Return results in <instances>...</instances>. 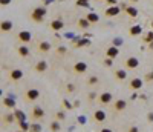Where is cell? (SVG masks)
Masks as SVG:
<instances>
[{
  "instance_id": "obj_1",
  "label": "cell",
  "mask_w": 153,
  "mask_h": 132,
  "mask_svg": "<svg viewBox=\"0 0 153 132\" xmlns=\"http://www.w3.org/2000/svg\"><path fill=\"white\" fill-rule=\"evenodd\" d=\"M46 14H48L46 6H35L29 14V19L35 23H41L44 20V17H46Z\"/></svg>"
},
{
  "instance_id": "obj_2",
  "label": "cell",
  "mask_w": 153,
  "mask_h": 132,
  "mask_svg": "<svg viewBox=\"0 0 153 132\" xmlns=\"http://www.w3.org/2000/svg\"><path fill=\"white\" fill-rule=\"evenodd\" d=\"M29 118H31V121H32V123L43 120V118H44V109H43L41 106H38V104H35V106L31 109Z\"/></svg>"
},
{
  "instance_id": "obj_3",
  "label": "cell",
  "mask_w": 153,
  "mask_h": 132,
  "mask_svg": "<svg viewBox=\"0 0 153 132\" xmlns=\"http://www.w3.org/2000/svg\"><path fill=\"white\" fill-rule=\"evenodd\" d=\"M40 98V91L35 89V88H31V89H28L25 92V100L31 103V101H37Z\"/></svg>"
},
{
  "instance_id": "obj_4",
  "label": "cell",
  "mask_w": 153,
  "mask_h": 132,
  "mask_svg": "<svg viewBox=\"0 0 153 132\" xmlns=\"http://www.w3.org/2000/svg\"><path fill=\"white\" fill-rule=\"evenodd\" d=\"M124 66H125V69H129V71H133V69H136L139 66V58L130 55L124 60Z\"/></svg>"
},
{
  "instance_id": "obj_5",
  "label": "cell",
  "mask_w": 153,
  "mask_h": 132,
  "mask_svg": "<svg viewBox=\"0 0 153 132\" xmlns=\"http://www.w3.org/2000/svg\"><path fill=\"white\" fill-rule=\"evenodd\" d=\"M112 101H113V95L110 92H101L98 95V104H101V106H107Z\"/></svg>"
},
{
  "instance_id": "obj_6",
  "label": "cell",
  "mask_w": 153,
  "mask_h": 132,
  "mask_svg": "<svg viewBox=\"0 0 153 132\" xmlns=\"http://www.w3.org/2000/svg\"><path fill=\"white\" fill-rule=\"evenodd\" d=\"M17 40H19L22 45H28V43L32 40V34H31V31H26V29L20 31L19 34H17Z\"/></svg>"
},
{
  "instance_id": "obj_7",
  "label": "cell",
  "mask_w": 153,
  "mask_h": 132,
  "mask_svg": "<svg viewBox=\"0 0 153 132\" xmlns=\"http://www.w3.org/2000/svg\"><path fill=\"white\" fill-rule=\"evenodd\" d=\"M8 78H9L11 82H20L23 78V71L19 69V68H14V69H11V71L8 72Z\"/></svg>"
},
{
  "instance_id": "obj_8",
  "label": "cell",
  "mask_w": 153,
  "mask_h": 132,
  "mask_svg": "<svg viewBox=\"0 0 153 132\" xmlns=\"http://www.w3.org/2000/svg\"><path fill=\"white\" fill-rule=\"evenodd\" d=\"M142 86H144V80H141L139 77L132 78V80L129 82V89H130V91H139Z\"/></svg>"
},
{
  "instance_id": "obj_9",
  "label": "cell",
  "mask_w": 153,
  "mask_h": 132,
  "mask_svg": "<svg viewBox=\"0 0 153 132\" xmlns=\"http://www.w3.org/2000/svg\"><path fill=\"white\" fill-rule=\"evenodd\" d=\"M125 108H127V101L123 100V98H120V100H116V101L112 103V109L115 112H123V111H125Z\"/></svg>"
},
{
  "instance_id": "obj_10",
  "label": "cell",
  "mask_w": 153,
  "mask_h": 132,
  "mask_svg": "<svg viewBox=\"0 0 153 132\" xmlns=\"http://www.w3.org/2000/svg\"><path fill=\"white\" fill-rule=\"evenodd\" d=\"M121 8L125 11V14H127L129 17H132V19L138 17V9L135 6H129V5H125V3H121Z\"/></svg>"
},
{
  "instance_id": "obj_11",
  "label": "cell",
  "mask_w": 153,
  "mask_h": 132,
  "mask_svg": "<svg viewBox=\"0 0 153 132\" xmlns=\"http://www.w3.org/2000/svg\"><path fill=\"white\" fill-rule=\"evenodd\" d=\"M121 12V8L118 6V5H115V6H109L107 9L104 11V15L106 17H116Z\"/></svg>"
},
{
  "instance_id": "obj_12",
  "label": "cell",
  "mask_w": 153,
  "mask_h": 132,
  "mask_svg": "<svg viewBox=\"0 0 153 132\" xmlns=\"http://www.w3.org/2000/svg\"><path fill=\"white\" fill-rule=\"evenodd\" d=\"M118 54H120V48L112 45V46H109V48L106 49V54H104V55H106V57H109V58H113V60H115L116 57H118Z\"/></svg>"
},
{
  "instance_id": "obj_13",
  "label": "cell",
  "mask_w": 153,
  "mask_h": 132,
  "mask_svg": "<svg viewBox=\"0 0 153 132\" xmlns=\"http://www.w3.org/2000/svg\"><path fill=\"white\" fill-rule=\"evenodd\" d=\"M113 77H115V82H124L125 78H127V71L125 69H116L113 72Z\"/></svg>"
},
{
  "instance_id": "obj_14",
  "label": "cell",
  "mask_w": 153,
  "mask_h": 132,
  "mask_svg": "<svg viewBox=\"0 0 153 132\" xmlns=\"http://www.w3.org/2000/svg\"><path fill=\"white\" fill-rule=\"evenodd\" d=\"M86 71H87V63H84V61H77L74 65V72L75 74H84Z\"/></svg>"
},
{
  "instance_id": "obj_15",
  "label": "cell",
  "mask_w": 153,
  "mask_h": 132,
  "mask_svg": "<svg viewBox=\"0 0 153 132\" xmlns=\"http://www.w3.org/2000/svg\"><path fill=\"white\" fill-rule=\"evenodd\" d=\"M92 117H94V121H96V123H103V121L106 120L107 115H106V112H104L103 109H96V111L94 112Z\"/></svg>"
},
{
  "instance_id": "obj_16",
  "label": "cell",
  "mask_w": 153,
  "mask_h": 132,
  "mask_svg": "<svg viewBox=\"0 0 153 132\" xmlns=\"http://www.w3.org/2000/svg\"><path fill=\"white\" fill-rule=\"evenodd\" d=\"M63 28H65V22L61 19H55V20L51 22V29L52 31H61Z\"/></svg>"
},
{
  "instance_id": "obj_17",
  "label": "cell",
  "mask_w": 153,
  "mask_h": 132,
  "mask_svg": "<svg viewBox=\"0 0 153 132\" xmlns=\"http://www.w3.org/2000/svg\"><path fill=\"white\" fill-rule=\"evenodd\" d=\"M142 34V26L141 25H133L132 28L129 29V36L130 37H138Z\"/></svg>"
},
{
  "instance_id": "obj_18",
  "label": "cell",
  "mask_w": 153,
  "mask_h": 132,
  "mask_svg": "<svg viewBox=\"0 0 153 132\" xmlns=\"http://www.w3.org/2000/svg\"><path fill=\"white\" fill-rule=\"evenodd\" d=\"M34 69H35V72H44L48 69V63L44 60H40V61H37V63H35V66H34Z\"/></svg>"
},
{
  "instance_id": "obj_19",
  "label": "cell",
  "mask_w": 153,
  "mask_h": 132,
  "mask_svg": "<svg viewBox=\"0 0 153 132\" xmlns=\"http://www.w3.org/2000/svg\"><path fill=\"white\" fill-rule=\"evenodd\" d=\"M17 52H19V55L20 57H23V58H26L29 54H31V51H29V48L26 46V45H20V46H17Z\"/></svg>"
},
{
  "instance_id": "obj_20",
  "label": "cell",
  "mask_w": 153,
  "mask_h": 132,
  "mask_svg": "<svg viewBox=\"0 0 153 132\" xmlns=\"http://www.w3.org/2000/svg\"><path fill=\"white\" fill-rule=\"evenodd\" d=\"M12 29V22L11 20H2L0 23V31L2 32H9Z\"/></svg>"
},
{
  "instance_id": "obj_21",
  "label": "cell",
  "mask_w": 153,
  "mask_h": 132,
  "mask_svg": "<svg viewBox=\"0 0 153 132\" xmlns=\"http://www.w3.org/2000/svg\"><path fill=\"white\" fill-rule=\"evenodd\" d=\"M14 115H15V121L20 123V121H26V114L22 109H14Z\"/></svg>"
},
{
  "instance_id": "obj_22",
  "label": "cell",
  "mask_w": 153,
  "mask_h": 132,
  "mask_svg": "<svg viewBox=\"0 0 153 132\" xmlns=\"http://www.w3.org/2000/svg\"><path fill=\"white\" fill-rule=\"evenodd\" d=\"M2 103L5 108H9V109H15V101L12 98H9V97H3L2 98Z\"/></svg>"
},
{
  "instance_id": "obj_23",
  "label": "cell",
  "mask_w": 153,
  "mask_h": 132,
  "mask_svg": "<svg viewBox=\"0 0 153 132\" xmlns=\"http://www.w3.org/2000/svg\"><path fill=\"white\" fill-rule=\"evenodd\" d=\"M37 48H38V51H40V52H49V51L52 49V46H51V43H49V42H40Z\"/></svg>"
},
{
  "instance_id": "obj_24",
  "label": "cell",
  "mask_w": 153,
  "mask_h": 132,
  "mask_svg": "<svg viewBox=\"0 0 153 132\" xmlns=\"http://www.w3.org/2000/svg\"><path fill=\"white\" fill-rule=\"evenodd\" d=\"M89 45H91V40L89 39H81V40H75L74 42L75 48H83V46H89Z\"/></svg>"
},
{
  "instance_id": "obj_25",
  "label": "cell",
  "mask_w": 153,
  "mask_h": 132,
  "mask_svg": "<svg viewBox=\"0 0 153 132\" xmlns=\"http://www.w3.org/2000/svg\"><path fill=\"white\" fill-rule=\"evenodd\" d=\"M77 25H78L80 29H87L89 26H91V22H89L86 17H83V19H80V20L77 22Z\"/></svg>"
},
{
  "instance_id": "obj_26",
  "label": "cell",
  "mask_w": 153,
  "mask_h": 132,
  "mask_svg": "<svg viewBox=\"0 0 153 132\" xmlns=\"http://www.w3.org/2000/svg\"><path fill=\"white\" fill-rule=\"evenodd\" d=\"M86 19L91 22V25H92V23H98V22H100V15H98L96 12H89L86 15Z\"/></svg>"
},
{
  "instance_id": "obj_27",
  "label": "cell",
  "mask_w": 153,
  "mask_h": 132,
  "mask_svg": "<svg viewBox=\"0 0 153 132\" xmlns=\"http://www.w3.org/2000/svg\"><path fill=\"white\" fill-rule=\"evenodd\" d=\"M49 129H51V132H60V129H61L60 121H58V120H54L51 125H49Z\"/></svg>"
},
{
  "instance_id": "obj_28",
  "label": "cell",
  "mask_w": 153,
  "mask_h": 132,
  "mask_svg": "<svg viewBox=\"0 0 153 132\" xmlns=\"http://www.w3.org/2000/svg\"><path fill=\"white\" fill-rule=\"evenodd\" d=\"M41 131H43V126L40 125L38 121L31 123V129H29V132H41Z\"/></svg>"
},
{
  "instance_id": "obj_29",
  "label": "cell",
  "mask_w": 153,
  "mask_h": 132,
  "mask_svg": "<svg viewBox=\"0 0 153 132\" xmlns=\"http://www.w3.org/2000/svg\"><path fill=\"white\" fill-rule=\"evenodd\" d=\"M15 121V115H14V112L12 114H5L3 115V123H6V125H9V123Z\"/></svg>"
},
{
  "instance_id": "obj_30",
  "label": "cell",
  "mask_w": 153,
  "mask_h": 132,
  "mask_svg": "<svg viewBox=\"0 0 153 132\" xmlns=\"http://www.w3.org/2000/svg\"><path fill=\"white\" fill-rule=\"evenodd\" d=\"M19 129H22V131H25V132H29L31 125H29L28 121H20V123H19Z\"/></svg>"
},
{
  "instance_id": "obj_31",
  "label": "cell",
  "mask_w": 153,
  "mask_h": 132,
  "mask_svg": "<svg viewBox=\"0 0 153 132\" xmlns=\"http://www.w3.org/2000/svg\"><path fill=\"white\" fill-rule=\"evenodd\" d=\"M66 52H67V48H65V46H58L55 49V54H58V55H65Z\"/></svg>"
},
{
  "instance_id": "obj_32",
  "label": "cell",
  "mask_w": 153,
  "mask_h": 132,
  "mask_svg": "<svg viewBox=\"0 0 153 132\" xmlns=\"http://www.w3.org/2000/svg\"><path fill=\"white\" fill-rule=\"evenodd\" d=\"M98 82H100V80H98L96 75H91V77L87 78V85H96Z\"/></svg>"
},
{
  "instance_id": "obj_33",
  "label": "cell",
  "mask_w": 153,
  "mask_h": 132,
  "mask_svg": "<svg viewBox=\"0 0 153 132\" xmlns=\"http://www.w3.org/2000/svg\"><path fill=\"white\" fill-rule=\"evenodd\" d=\"M65 118H66V115H65V111H58V112L55 114V120L61 121V120H65Z\"/></svg>"
},
{
  "instance_id": "obj_34",
  "label": "cell",
  "mask_w": 153,
  "mask_h": 132,
  "mask_svg": "<svg viewBox=\"0 0 153 132\" xmlns=\"http://www.w3.org/2000/svg\"><path fill=\"white\" fill-rule=\"evenodd\" d=\"M103 63H104V66H106V68H112V65H113V58H109V57H106Z\"/></svg>"
},
{
  "instance_id": "obj_35",
  "label": "cell",
  "mask_w": 153,
  "mask_h": 132,
  "mask_svg": "<svg viewBox=\"0 0 153 132\" xmlns=\"http://www.w3.org/2000/svg\"><path fill=\"white\" fill-rule=\"evenodd\" d=\"M144 42H146V43H152L153 42V31H150L147 36L144 37Z\"/></svg>"
},
{
  "instance_id": "obj_36",
  "label": "cell",
  "mask_w": 153,
  "mask_h": 132,
  "mask_svg": "<svg viewBox=\"0 0 153 132\" xmlns=\"http://www.w3.org/2000/svg\"><path fill=\"white\" fill-rule=\"evenodd\" d=\"M112 45H113V46H118V48H120V46L123 45V39H120V37H118V39H113Z\"/></svg>"
},
{
  "instance_id": "obj_37",
  "label": "cell",
  "mask_w": 153,
  "mask_h": 132,
  "mask_svg": "<svg viewBox=\"0 0 153 132\" xmlns=\"http://www.w3.org/2000/svg\"><path fill=\"white\" fill-rule=\"evenodd\" d=\"M144 80H146V82H152L153 80V71H150V72H147L146 75H144Z\"/></svg>"
},
{
  "instance_id": "obj_38",
  "label": "cell",
  "mask_w": 153,
  "mask_h": 132,
  "mask_svg": "<svg viewBox=\"0 0 153 132\" xmlns=\"http://www.w3.org/2000/svg\"><path fill=\"white\" fill-rule=\"evenodd\" d=\"M63 108H67V109H72L74 106H72V104L67 101V100H63Z\"/></svg>"
},
{
  "instance_id": "obj_39",
  "label": "cell",
  "mask_w": 153,
  "mask_h": 132,
  "mask_svg": "<svg viewBox=\"0 0 153 132\" xmlns=\"http://www.w3.org/2000/svg\"><path fill=\"white\" fill-rule=\"evenodd\" d=\"M74 89H75V86L72 85V83H69V85L66 86V91H67V92H74Z\"/></svg>"
},
{
  "instance_id": "obj_40",
  "label": "cell",
  "mask_w": 153,
  "mask_h": 132,
  "mask_svg": "<svg viewBox=\"0 0 153 132\" xmlns=\"http://www.w3.org/2000/svg\"><path fill=\"white\" fill-rule=\"evenodd\" d=\"M127 132H139V128L138 126H130Z\"/></svg>"
},
{
  "instance_id": "obj_41",
  "label": "cell",
  "mask_w": 153,
  "mask_h": 132,
  "mask_svg": "<svg viewBox=\"0 0 153 132\" xmlns=\"http://www.w3.org/2000/svg\"><path fill=\"white\" fill-rule=\"evenodd\" d=\"M9 3H11V0H0V5L2 6H8Z\"/></svg>"
},
{
  "instance_id": "obj_42",
  "label": "cell",
  "mask_w": 153,
  "mask_h": 132,
  "mask_svg": "<svg viewBox=\"0 0 153 132\" xmlns=\"http://www.w3.org/2000/svg\"><path fill=\"white\" fill-rule=\"evenodd\" d=\"M77 6H89V2H78L77 0Z\"/></svg>"
},
{
  "instance_id": "obj_43",
  "label": "cell",
  "mask_w": 153,
  "mask_h": 132,
  "mask_svg": "<svg viewBox=\"0 0 153 132\" xmlns=\"http://www.w3.org/2000/svg\"><path fill=\"white\" fill-rule=\"evenodd\" d=\"M147 120H149L150 123H153V112H149V114H147Z\"/></svg>"
},
{
  "instance_id": "obj_44",
  "label": "cell",
  "mask_w": 153,
  "mask_h": 132,
  "mask_svg": "<svg viewBox=\"0 0 153 132\" xmlns=\"http://www.w3.org/2000/svg\"><path fill=\"white\" fill-rule=\"evenodd\" d=\"M106 2L109 3L110 6H115V5H116V0H106Z\"/></svg>"
},
{
  "instance_id": "obj_45",
  "label": "cell",
  "mask_w": 153,
  "mask_h": 132,
  "mask_svg": "<svg viewBox=\"0 0 153 132\" xmlns=\"http://www.w3.org/2000/svg\"><path fill=\"white\" fill-rule=\"evenodd\" d=\"M100 132H113L112 129H109V128H101L100 129Z\"/></svg>"
},
{
  "instance_id": "obj_46",
  "label": "cell",
  "mask_w": 153,
  "mask_h": 132,
  "mask_svg": "<svg viewBox=\"0 0 153 132\" xmlns=\"http://www.w3.org/2000/svg\"><path fill=\"white\" fill-rule=\"evenodd\" d=\"M95 98V94L92 92V94H89V100H94Z\"/></svg>"
},
{
  "instance_id": "obj_47",
  "label": "cell",
  "mask_w": 153,
  "mask_h": 132,
  "mask_svg": "<svg viewBox=\"0 0 153 132\" xmlns=\"http://www.w3.org/2000/svg\"><path fill=\"white\" fill-rule=\"evenodd\" d=\"M149 46H150V48L153 49V42H152V43H149Z\"/></svg>"
},
{
  "instance_id": "obj_48",
  "label": "cell",
  "mask_w": 153,
  "mask_h": 132,
  "mask_svg": "<svg viewBox=\"0 0 153 132\" xmlns=\"http://www.w3.org/2000/svg\"><path fill=\"white\" fill-rule=\"evenodd\" d=\"M150 26H152V29H153V20H152V22H150Z\"/></svg>"
},
{
  "instance_id": "obj_49",
  "label": "cell",
  "mask_w": 153,
  "mask_h": 132,
  "mask_svg": "<svg viewBox=\"0 0 153 132\" xmlns=\"http://www.w3.org/2000/svg\"><path fill=\"white\" fill-rule=\"evenodd\" d=\"M78 2H89V0H78Z\"/></svg>"
},
{
  "instance_id": "obj_50",
  "label": "cell",
  "mask_w": 153,
  "mask_h": 132,
  "mask_svg": "<svg viewBox=\"0 0 153 132\" xmlns=\"http://www.w3.org/2000/svg\"><path fill=\"white\" fill-rule=\"evenodd\" d=\"M15 132H25V131H22V129H19V131H15Z\"/></svg>"
}]
</instances>
